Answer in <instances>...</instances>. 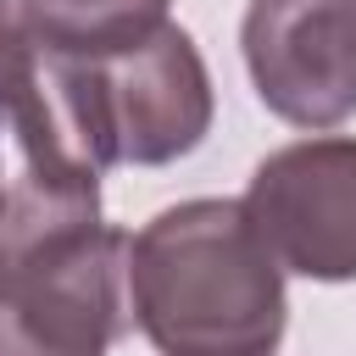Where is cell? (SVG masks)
Returning a JSON list of instances; mask_svg holds the SVG:
<instances>
[{"mask_svg":"<svg viewBox=\"0 0 356 356\" xmlns=\"http://www.w3.org/2000/svg\"><path fill=\"white\" fill-rule=\"evenodd\" d=\"M128 323V234L106 222L17 256L0 278V356H106Z\"/></svg>","mask_w":356,"mask_h":356,"instance_id":"3957f363","label":"cell"},{"mask_svg":"<svg viewBox=\"0 0 356 356\" xmlns=\"http://www.w3.org/2000/svg\"><path fill=\"white\" fill-rule=\"evenodd\" d=\"M44 95L67 145L95 167H161L211 128V78L184 28L111 56H44Z\"/></svg>","mask_w":356,"mask_h":356,"instance_id":"7a4b0ae2","label":"cell"},{"mask_svg":"<svg viewBox=\"0 0 356 356\" xmlns=\"http://www.w3.org/2000/svg\"><path fill=\"white\" fill-rule=\"evenodd\" d=\"M239 44L273 117L295 128L356 117V0H250Z\"/></svg>","mask_w":356,"mask_h":356,"instance_id":"5b68a950","label":"cell"},{"mask_svg":"<svg viewBox=\"0 0 356 356\" xmlns=\"http://www.w3.org/2000/svg\"><path fill=\"white\" fill-rule=\"evenodd\" d=\"M6 184H11V139L0 122V217H6ZM0 278H6V245H0Z\"/></svg>","mask_w":356,"mask_h":356,"instance_id":"ba28073f","label":"cell"},{"mask_svg":"<svg viewBox=\"0 0 356 356\" xmlns=\"http://www.w3.org/2000/svg\"><path fill=\"white\" fill-rule=\"evenodd\" d=\"M245 211L284 273L356 278V139L317 134L273 150L245 189Z\"/></svg>","mask_w":356,"mask_h":356,"instance_id":"277c9868","label":"cell"},{"mask_svg":"<svg viewBox=\"0 0 356 356\" xmlns=\"http://www.w3.org/2000/svg\"><path fill=\"white\" fill-rule=\"evenodd\" d=\"M44 111V56L28 39L17 0H0V122Z\"/></svg>","mask_w":356,"mask_h":356,"instance_id":"52a82bcc","label":"cell"},{"mask_svg":"<svg viewBox=\"0 0 356 356\" xmlns=\"http://www.w3.org/2000/svg\"><path fill=\"white\" fill-rule=\"evenodd\" d=\"M172 0H17L39 56H111L167 28Z\"/></svg>","mask_w":356,"mask_h":356,"instance_id":"8992f818","label":"cell"},{"mask_svg":"<svg viewBox=\"0 0 356 356\" xmlns=\"http://www.w3.org/2000/svg\"><path fill=\"white\" fill-rule=\"evenodd\" d=\"M128 312L161 356H273L284 267L245 200H184L128 239Z\"/></svg>","mask_w":356,"mask_h":356,"instance_id":"6da1fadb","label":"cell"}]
</instances>
